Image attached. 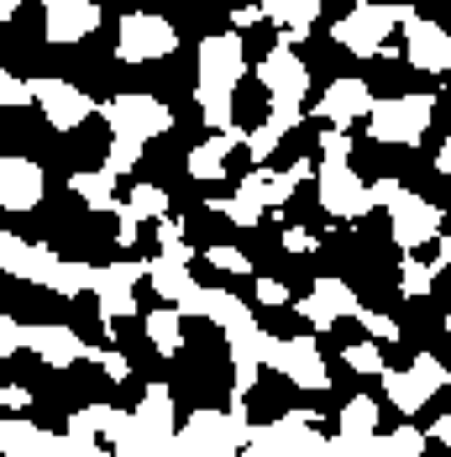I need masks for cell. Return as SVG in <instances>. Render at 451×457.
Returning a JSON list of instances; mask_svg holds the SVG:
<instances>
[{
	"label": "cell",
	"instance_id": "obj_1",
	"mask_svg": "<svg viewBox=\"0 0 451 457\" xmlns=\"http://www.w3.org/2000/svg\"><path fill=\"white\" fill-rule=\"evenodd\" d=\"M252 426L242 411H194L174 436V457H242Z\"/></svg>",
	"mask_w": 451,
	"mask_h": 457
},
{
	"label": "cell",
	"instance_id": "obj_2",
	"mask_svg": "<svg viewBox=\"0 0 451 457\" xmlns=\"http://www.w3.org/2000/svg\"><path fill=\"white\" fill-rule=\"evenodd\" d=\"M242 457H331V436L316 426L310 411H289L268 426H252V442L242 447Z\"/></svg>",
	"mask_w": 451,
	"mask_h": 457
},
{
	"label": "cell",
	"instance_id": "obj_3",
	"mask_svg": "<svg viewBox=\"0 0 451 457\" xmlns=\"http://www.w3.org/2000/svg\"><path fill=\"white\" fill-rule=\"evenodd\" d=\"M409 16H414V5H383V0H357L336 27H331V37L347 47V53H357V58H373V53H383L389 43V32L394 27H405Z\"/></svg>",
	"mask_w": 451,
	"mask_h": 457
},
{
	"label": "cell",
	"instance_id": "obj_4",
	"mask_svg": "<svg viewBox=\"0 0 451 457\" xmlns=\"http://www.w3.org/2000/svg\"><path fill=\"white\" fill-rule=\"evenodd\" d=\"M247 79V43L242 32H210L194 47V95H236Z\"/></svg>",
	"mask_w": 451,
	"mask_h": 457
},
{
	"label": "cell",
	"instance_id": "obj_5",
	"mask_svg": "<svg viewBox=\"0 0 451 457\" xmlns=\"http://www.w3.org/2000/svg\"><path fill=\"white\" fill-rule=\"evenodd\" d=\"M378 384H383L389 405H394L399 415H420L451 384V373H447V363H441V358L420 353L409 368H383V373H378Z\"/></svg>",
	"mask_w": 451,
	"mask_h": 457
},
{
	"label": "cell",
	"instance_id": "obj_6",
	"mask_svg": "<svg viewBox=\"0 0 451 457\" xmlns=\"http://www.w3.org/2000/svg\"><path fill=\"white\" fill-rule=\"evenodd\" d=\"M430 116H436V95H394V100H378L373 105L367 132H373V142H383V147H414V142L425 137Z\"/></svg>",
	"mask_w": 451,
	"mask_h": 457
},
{
	"label": "cell",
	"instance_id": "obj_7",
	"mask_svg": "<svg viewBox=\"0 0 451 457\" xmlns=\"http://www.w3.org/2000/svg\"><path fill=\"white\" fill-rule=\"evenodd\" d=\"M100 116H105L111 137H136V142H152V137H163V132L174 127V111H168L158 95H147V90L111 95V100L100 105Z\"/></svg>",
	"mask_w": 451,
	"mask_h": 457
},
{
	"label": "cell",
	"instance_id": "obj_8",
	"mask_svg": "<svg viewBox=\"0 0 451 457\" xmlns=\"http://www.w3.org/2000/svg\"><path fill=\"white\" fill-rule=\"evenodd\" d=\"M316 195H320V211L336 216V221H362L373 205V179H362L352 163H320L316 174Z\"/></svg>",
	"mask_w": 451,
	"mask_h": 457
},
{
	"label": "cell",
	"instance_id": "obj_9",
	"mask_svg": "<svg viewBox=\"0 0 451 457\" xmlns=\"http://www.w3.org/2000/svg\"><path fill=\"white\" fill-rule=\"evenodd\" d=\"M174 47H179V32H174L168 16H158V11H132V16H121V32H116V58H121V63H158V58H168Z\"/></svg>",
	"mask_w": 451,
	"mask_h": 457
},
{
	"label": "cell",
	"instance_id": "obj_10",
	"mask_svg": "<svg viewBox=\"0 0 451 457\" xmlns=\"http://www.w3.org/2000/svg\"><path fill=\"white\" fill-rule=\"evenodd\" d=\"M258 79H263V90H268L273 105H305V95H310V63L289 47V37L278 47L263 53V63H258Z\"/></svg>",
	"mask_w": 451,
	"mask_h": 457
},
{
	"label": "cell",
	"instance_id": "obj_11",
	"mask_svg": "<svg viewBox=\"0 0 451 457\" xmlns=\"http://www.w3.org/2000/svg\"><path fill=\"white\" fill-rule=\"evenodd\" d=\"M316 174H320V169L310 163V158H299V163H289L283 174H268V169L258 163V169H252L247 179L236 184V200H247V205H252L258 216H263V211H283V205L294 200V189H299L305 179H316Z\"/></svg>",
	"mask_w": 451,
	"mask_h": 457
},
{
	"label": "cell",
	"instance_id": "obj_12",
	"mask_svg": "<svg viewBox=\"0 0 451 457\" xmlns=\"http://www.w3.org/2000/svg\"><path fill=\"white\" fill-rule=\"evenodd\" d=\"M389 237H394V247L420 253L425 242H436V237H441V205H430L425 195L405 189V195L389 205Z\"/></svg>",
	"mask_w": 451,
	"mask_h": 457
},
{
	"label": "cell",
	"instance_id": "obj_13",
	"mask_svg": "<svg viewBox=\"0 0 451 457\" xmlns=\"http://www.w3.org/2000/svg\"><path fill=\"white\" fill-rule=\"evenodd\" d=\"M32 90H37V111L47 116V127L53 132H79L85 121L94 116V100L79 85H69V79H32Z\"/></svg>",
	"mask_w": 451,
	"mask_h": 457
},
{
	"label": "cell",
	"instance_id": "obj_14",
	"mask_svg": "<svg viewBox=\"0 0 451 457\" xmlns=\"http://www.w3.org/2000/svg\"><path fill=\"white\" fill-rule=\"evenodd\" d=\"M273 368H278L294 389H310V395L331 389V368H325V358H320L316 337H278Z\"/></svg>",
	"mask_w": 451,
	"mask_h": 457
},
{
	"label": "cell",
	"instance_id": "obj_15",
	"mask_svg": "<svg viewBox=\"0 0 451 457\" xmlns=\"http://www.w3.org/2000/svg\"><path fill=\"white\" fill-rule=\"evenodd\" d=\"M362 311V300H357V289L347 284V278H336V274H320L316 284H310V295L299 300V316L310 320L316 331H331L341 316H352L357 320Z\"/></svg>",
	"mask_w": 451,
	"mask_h": 457
},
{
	"label": "cell",
	"instance_id": "obj_16",
	"mask_svg": "<svg viewBox=\"0 0 451 457\" xmlns=\"http://www.w3.org/2000/svg\"><path fill=\"white\" fill-rule=\"evenodd\" d=\"M142 278H147V263H105L94 274V305H100V316L111 326L136 316V284Z\"/></svg>",
	"mask_w": 451,
	"mask_h": 457
},
{
	"label": "cell",
	"instance_id": "obj_17",
	"mask_svg": "<svg viewBox=\"0 0 451 457\" xmlns=\"http://www.w3.org/2000/svg\"><path fill=\"white\" fill-rule=\"evenodd\" d=\"M405 63L420 74H451V32L414 11L405 21Z\"/></svg>",
	"mask_w": 451,
	"mask_h": 457
},
{
	"label": "cell",
	"instance_id": "obj_18",
	"mask_svg": "<svg viewBox=\"0 0 451 457\" xmlns=\"http://www.w3.org/2000/svg\"><path fill=\"white\" fill-rule=\"evenodd\" d=\"M373 105H378V95L367 90V79H331L325 95L316 100V116L325 127H341V132H352L357 121L373 116Z\"/></svg>",
	"mask_w": 451,
	"mask_h": 457
},
{
	"label": "cell",
	"instance_id": "obj_19",
	"mask_svg": "<svg viewBox=\"0 0 451 457\" xmlns=\"http://www.w3.org/2000/svg\"><path fill=\"white\" fill-rule=\"evenodd\" d=\"M43 163L37 158H21V153H5L0 158V205L11 211V216H21V211H37L43 205Z\"/></svg>",
	"mask_w": 451,
	"mask_h": 457
},
{
	"label": "cell",
	"instance_id": "obj_20",
	"mask_svg": "<svg viewBox=\"0 0 451 457\" xmlns=\"http://www.w3.org/2000/svg\"><path fill=\"white\" fill-rule=\"evenodd\" d=\"M430 442V431L420 426H399L389 436H331V457H420Z\"/></svg>",
	"mask_w": 451,
	"mask_h": 457
},
{
	"label": "cell",
	"instance_id": "obj_21",
	"mask_svg": "<svg viewBox=\"0 0 451 457\" xmlns=\"http://www.w3.org/2000/svg\"><path fill=\"white\" fill-rule=\"evenodd\" d=\"M27 353L43 358L47 368H74L79 358H94V347H85V337L63 320H37L27 326Z\"/></svg>",
	"mask_w": 451,
	"mask_h": 457
},
{
	"label": "cell",
	"instance_id": "obj_22",
	"mask_svg": "<svg viewBox=\"0 0 451 457\" xmlns=\"http://www.w3.org/2000/svg\"><path fill=\"white\" fill-rule=\"evenodd\" d=\"M94 27H100V5L94 0H43L47 43L74 47V43H85V37H94Z\"/></svg>",
	"mask_w": 451,
	"mask_h": 457
},
{
	"label": "cell",
	"instance_id": "obj_23",
	"mask_svg": "<svg viewBox=\"0 0 451 457\" xmlns=\"http://www.w3.org/2000/svg\"><path fill=\"white\" fill-rule=\"evenodd\" d=\"M58 263H63V258H58L53 247H37V242H27V237H16V231L0 237V269L11 278H21V284H53Z\"/></svg>",
	"mask_w": 451,
	"mask_h": 457
},
{
	"label": "cell",
	"instance_id": "obj_24",
	"mask_svg": "<svg viewBox=\"0 0 451 457\" xmlns=\"http://www.w3.org/2000/svg\"><path fill=\"white\" fill-rule=\"evenodd\" d=\"M147 284H152V295L163 300V305H179L184 316H194L200 311V284H194V274L184 269V263H174V258H152L147 263Z\"/></svg>",
	"mask_w": 451,
	"mask_h": 457
},
{
	"label": "cell",
	"instance_id": "obj_25",
	"mask_svg": "<svg viewBox=\"0 0 451 457\" xmlns=\"http://www.w3.org/2000/svg\"><path fill=\"white\" fill-rule=\"evenodd\" d=\"M242 142H247V132L231 127V132H210L200 147H189V179H200V184L226 179V163H231V153H236Z\"/></svg>",
	"mask_w": 451,
	"mask_h": 457
},
{
	"label": "cell",
	"instance_id": "obj_26",
	"mask_svg": "<svg viewBox=\"0 0 451 457\" xmlns=\"http://www.w3.org/2000/svg\"><path fill=\"white\" fill-rule=\"evenodd\" d=\"M299 116H305V105H268V116L247 132V153H252L258 163H268L273 153H278V142L299 127Z\"/></svg>",
	"mask_w": 451,
	"mask_h": 457
},
{
	"label": "cell",
	"instance_id": "obj_27",
	"mask_svg": "<svg viewBox=\"0 0 451 457\" xmlns=\"http://www.w3.org/2000/svg\"><path fill=\"white\" fill-rule=\"evenodd\" d=\"M132 415H136V426L152 431V436H168V442L179 436V420H174V389H168V384H147Z\"/></svg>",
	"mask_w": 451,
	"mask_h": 457
},
{
	"label": "cell",
	"instance_id": "obj_28",
	"mask_svg": "<svg viewBox=\"0 0 451 457\" xmlns=\"http://www.w3.org/2000/svg\"><path fill=\"white\" fill-rule=\"evenodd\" d=\"M194 316H205L210 326H221V337H231V331H242V326H252V305L242 300V295H231V289H205L200 295V311Z\"/></svg>",
	"mask_w": 451,
	"mask_h": 457
},
{
	"label": "cell",
	"instance_id": "obj_29",
	"mask_svg": "<svg viewBox=\"0 0 451 457\" xmlns=\"http://www.w3.org/2000/svg\"><path fill=\"white\" fill-rule=\"evenodd\" d=\"M127 420V411H116V405H85V411H74L69 415V436L74 442H111L116 436V426Z\"/></svg>",
	"mask_w": 451,
	"mask_h": 457
},
{
	"label": "cell",
	"instance_id": "obj_30",
	"mask_svg": "<svg viewBox=\"0 0 451 457\" xmlns=\"http://www.w3.org/2000/svg\"><path fill=\"white\" fill-rule=\"evenodd\" d=\"M252 5H258L268 21H278L289 37H299V32H310L320 21V5H325V0H252Z\"/></svg>",
	"mask_w": 451,
	"mask_h": 457
},
{
	"label": "cell",
	"instance_id": "obj_31",
	"mask_svg": "<svg viewBox=\"0 0 451 457\" xmlns=\"http://www.w3.org/2000/svg\"><path fill=\"white\" fill-rule=\"evenodd\" d=\"M147 342H152L158 358H179V347H184V311L179 305H158L147 316Z\"/></svg>",
	"mask_w": 451,
	"mask_h": 457
},
{
	"label": "cell",
	"instance_id": "obj_32",
	"mask_svg": "<svg viewBox=\"0 0 451 457\" xmlns=\"http://www.w3.org/2000/svg\"><path fill=\"white\" fill-rule=\"evenodd\" d=\"M69 189L90 205V211H121V200H116V174L111 169H85V174H74Z\"/></svg>",
	"mask_w": 451,
	"mask_h": 457
},
{
	"label": "cell",
	"instance_id": "obj_33",
	"mask_svg": "<svg viewBox=\"0 0 451 457\" xmlns=\"http://www.w3.org/2000/svg\"><path fill=\"white\" fill-rule=\"evenodd\" d=\"M94 274H100L94 263H74V258H63L47 289H53V295H63V300H79V295H94Z\"/></svg>",
	"mask_w": 451,
	"mask_h": 457
},
{
	"label": "cell",
	"instance_id": "obj_34",
	"mask_svg": "<svg viewBox=\"0 0 451 457\" xmlns=\"http://www.w3.org/2000/svg\"><path fill=\"white\" fill-rule=\"evenodd\" d=\"M341 436H378V400L373 395H352L341 405Z\"/></svg>",
	"mask_w": 451,
	"mask_h": 457
},
{
	"label": "cell",
	"instance_id": "obj_35",
	"mask_svg": "<svg viewBox=\"0 0 451 457\" xmlns=\"http://www.w3.org/2000/svg\"><path fill=\"white\" fill-rule=\"evenodd\" d=\"M127 211H132L136 221H163L168 216V189L163 184H136L132 195H127Z\"/></svg>",
	"mask_w": 451,
	"mask_h": 457
},
{
	"label": "cell",
	"instance_id": "obj_36",
	"mask_svg": "<svg viewBox=\"0 0 451 457\" xmlns=\"http://www.w3.org/2000/svg\"><path fill=\"white\" fill-rule=\"evenodd\" d=\"M399 289H405L409 300H425V295L436 289V269H430V263H420V258L409 253L405 263H399Z\"/></svg>",
	"mask_w": 451,
	"mask_h": 457
},
{
	"label": "cell",
	"instance_id": "obj_37",
	"mask_svg": "<svg viewBox=\"0 0 451 457\" xmlns=\"http://www.w3.org/2000/svg\"><path fill=\"white\" fill-rule=\"evenodd\" d=\"M158 247H163L158 258H174V263H184V269L194 263V247H189V237H184V227H179V221H168V216L158 221Z\"/></svg>",
	"mask_w": 451,
	"mask_h": 457
},
{
	"label": "cell",
	"instance_id": "obj_38",
	"mask_svg": "<svg viewBox=\"0 0 451 457\" xmlns=\"http://www.w3.org/2000/svg\"><path fill=\"white\" fill-rule=\"evenodd\" d=\"M142 147L147 142H136V137H111V153H105V169L121 179V174H132L136 169V158H142Z\"/></svg>",
	"mask_w": 451,
	"mask_h": 457
},
{
	"label": "cell",
	"instance_id": "obj_39",
	"mask_svg": "<svg viewBox=\"0 0 451 457\" xmlns=\"http://www.w3.org/2000/svg\"><path fill=\"white\" fill-rule=\"evenodd\" d=\"M341 358H347V368H352V373H373V378H378V373H383V353H378V342H373V337H367V342H352V347H347V353H341Z\"/></svg>",
	"mask_w": 451,
	"mask_h": 457
},
{
	"label": "cell",
	"instance_id": "obj_40",
	"mask_svg": "<svg viewBox=\"0 0 451 457\" xmlns=\"http://www.w3.org/2000/svg\"><path fill=\"white\" fill-rule=\"evenodd\" d=\"M0 105H11V111H27V105H37L32 79H16V74L5 69V74H0Z\"/></svg>",
	"mask_w": 451,
	"mask_h": 457
},
{
	"label": "cell",
	"instance_id": "obj_41",
	"mask_svg": "<svg viewBox=\"0 0 451 457\" xmlns=\"http://www.w3.org/2000/svg\"><path fill=\"white\" fill-rule=\"evenodd\" d=\"M357 326L373 337V342H399V320L383 316V311H367V305H362V311H357Z\"/></svg>",
	"mask_w": 451,
	"mask_h": 457
},
{
	"label": "cell",
	"instance_id": "obj_42",
	"mask_svg": "<svg viewBox=\"0 0 451 457\" xmlns=\"http://www.w3.org/2000/svg\"><path fill=\"white\" fill-rule=\"evenodd\" d=\"M210 211H216V216H226V221H236L242 231H252L258 221H263V216H258L247 200H236V195H226V200H210Z\"/></svg>",
	"mask_w": 451,
	"mask_h": 457
},
{
	"label": "cell",
	"instance_id": "obj_43",
	"mask_svg": "<svg viewBox=\"0 0 451 457\" xmlns=\"http://www.w3.org/2000/svg\"><path fill=\"white\" fill-rule=\"evenodd\" d=\"M205 258H210V269H216V274H252V258H247L242 247H221V242H216Z\"/></svg>",
	"mask_w": 451,
	"mask_h": 457
},
{
	"label": "cell",
	"instance_id": "obj_44",
	"mask_svg": "<svg viewBox=\"0 0 451 457\" xmlns=\"http://www.w3.org/2000/svg\"><path fill=\"white\" fill-rule=\"evenodd\" d=\"M320 163H352V132L325 127V137H320Z\"/></svg>",
	"mask_w": 451,
	"mask_h": 457
},
{
	"label": "cell",
	"instance_id": "obj_45",
	"mask_svg": "<svg viewBox=\"0 0 451 457\" xmlns=\"http://www.w3.org/2000/svg\"><path fill=\"white\" fill-rule=\"evenodd\" d=\"M16 353H27V326L16 316H0V358H16Z\"/></svg>",
	"mask_w": 451,
	"mask_h": 457
},
{
	"label": "cell",
	"instance_id": "obj_46",
	"mask_svg": "<svg viewBox=\"0 0 451 457\" xmlns=\"http://www.w3.org/2000/svg\"><path fill=\"white\" fill-rule=\"evenodd\" d=\"M94 363H100V373H105L111 384H127V378H132V363H127V353H116V347H100V353H94Z\"/></svg>",
	"mask_w": 451,
	"mask_h": 457
},
{
	"label": "cell",
	"instance_id": "obj_47",
	"mask_svg": "<svg viewBox=\"0 0 451 457\" xmlns=\"http://www.w3.org/2000/svg\"><path fill=\"white\" fill-rule=\"evenodd\" d=\"M258 305H289V284L273 274H258Z\"/></svg>",
	"mask_w": 451,
	"mask_h": 457
},
{
	"label": "cell",
	"instance_id": "obj_48",
	"mask_svg": "<svg viewBox=\"0 0 451 457\" xmlns=\"http://www.w3.org/2000/svg\"><path fill=\"white\" fill-rule=\"evenodd\" d=\"M316 247H320L316 231H305V227H289V231H283V253H316Z\"/></svg>",
	"mask_w": 451,
	"mask_h": 457
},
{
	"label": "cell",
	"instance_id": "obj_49",
	"mask_svg": "<svg viewBox=\"0 0 451 457\" xmlns=\"http://www.w3.org/2000/svg\"><path fill=\"white\" fill-rule=\"evenodd\" d=\"M0 405H5V415L16 411H27V405H32V389H27V384H5V389H0Z\"/></svg>",
	"mask_w": 451,
	"mask_h": 457
},
{
	"label": "cell",
	"instance_id": "obj_50",
	"mask_svg": "<svg viewBox=\"0 0 451 457\" xmlns=\"http://www.w3.org/2000/svg\"><path fill=\"white\" fill-rule=\"evenodd\" d=\"M399 195H405V184L399 179H373V205H378V211H389Z\"/></svg>",
	"mask_w": 451,
	"mask_h": 457
},
{
	"label": "cell",
	"instance_id": "obj_51",
	"mask_svg": "<svg viewBox=\"0 0 451 457\" xmlns=\"http://www.w3.org/2000/svg\"><path fill=\"white\" fill-rule=\"evenodd\" d=\"M116 216H121V227H116V242H121V247H132V242H136V231H142V221H136V216L127 211V205H121Z\"/></svg>",
	"mask_w": 451,
	"mask_h": 457
},
{
	"label": "cell",
	"instance_id": "obj_52",
	"mask_svg": "<svg viewBox=\"0 0 451 457\" xmlns=\"http://www.w3.org/2000/svg\"><path fill=\"white\" fill-rule=\"evenodd\" d=\"M430 442H441L451 453V415H441V420H430Z\"/></svg>",
	"mask_w": 451,
	"mask_h": 457
},
{
	"label": "cell",
	"instance_id": "obj_53",
	"mask_svg": "<svg viewBox=\"0 0 451 457\" xmlns=\"http://www.w3.org/2000/svg\"><path fill=\"white\" fill-rule=\"evenodd\" d=\"M231 21H236V32H247V27H258V21H263V11H258V5H247V11H236Z\"/></svg>",
	"mask_w": 451,
	"mask_h": 457
},
{
	"label": "cell",
	"instance_id": "obj_54",
	"mask_svg": "<svg viewBox=\"0 0 451 457\" xmlns=\"http://www.w3.org/2000/svg\"><path fill=\"white\" fill-rule=\"evenodd\" d=\"M436 174H447L451 179V132H447V142L436 147Z\"/></svg>",
	"mask_w": 451,
	"mask_h": 457
},
{
	"label": "cell",
	"instance_id": "obj_55",
	"mask_svg": "<svg viewBox=\"0 0 451 457\" xmlns=\"http://www.w3.org/2000/svg\"><path fill=\"white\" fill-rule=\"evenodd\" d=\"M16 11H21V0H0V21H16Z\"/></svg>",
	"mask_w": 451,
	"mask_h": 457
},
{
	"label": "cell",
	"instance_id": "obj_56",
	"mask_svg": "<svg viewBox=\"0 0 451 457\" xmlns=\"http://www.w3.org/2000/svg\"><path fill=\"white\" fill-rule=\"evenodd\" d=\"M441 269L451 274V231H441Z\"/></svg>",
	"mask_w": 451,
	"mask_h": 457
},
{
	"label": "cell",
	"instance_id": "obj_57",
	"mask_svg": "<svg viewBox=\"0 0 451 457\" xmlns=\"http://www.w3.org/2000/svg\"><path fill=\"white\" fill-rule=\"evenodd\" d=\"M447 337H451V316H447Z\"/></svg>",
	"mask_w": 451,
	"mask_h": 457
}]
</instances>
